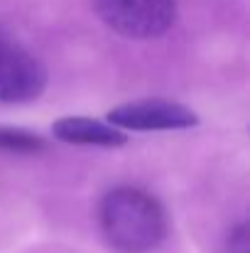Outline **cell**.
Returning <instances> with one entry per match:
<instances>
[{"instance_id": "obj_1", "label": "cell", "mask_w": 250, "mask_h": 253, "mask_svg": "<svg viewBox=\"0 0 250 253\" xmlns=\"http://www.w3.org/2000/svg\"><path fill=\"white\" fill-rule=\"evenodd\" d=\"M98 224L115 253H152L167 236L162 204L140 187H115L98 207Z\"/></svg>"}, {"instance_id": "obj_2", "label": "cell", "mask_w": 250, "mask_h": 253, "mask_svg": "<svg viewBox=\"0 0 250 253\" xmlns=\"http://www.w3.org/2000/svg\"><path fill=\"white\" fill-rule=\"evenodd\" d=\"M98 17L130 40H155L172 30L177 0H93Z\"/></svg>"}, {"instance_id": "obj_3", "label": "cell", "mask_w": 250, "mask_h": 253, "mask_svg": "<svg viewBox=\"0 0 250 253\" xmlns=\"http://www.w3.org/2000/svg\"><path fill=\"white\" fill-rule=\"evenodd\" d=\"M106 123H110L118 130H138V133H152V130H186L199 126V116L186 108L184 103L169 101V98H140L128 101L118 108H113L106 116Z\"/></svg>"}, {"instance_id": "obj_4", "label": "cell", "mask_w": 250, "mask_h": 253, "mask_svg": "<svg viewBox=\"0 0 250 253\" xmlns=\"http://www.w3.org/2000/svg\"><path fill=\"white\" fill-rule=\"evenodd\" d=\"M47 88L42 62L0 32V103H27Z\"/></svg>"}, {"instance_id": "obj_5", "label": "cell", "mask_w": 250, "mask_h": 253, "mask_svg": "<svg viewBox=\"0 0 250 253\" xmlns=\"http://www.w3.org/2000/svg\"><path fill=\"white\" fill-rule=\"evenodd\" d=\"M54 138L71 145H93V148H123L128 143V133L113 128L106 121H96L88 116H67L54 121Z\"/></svg>"}, {"instance_id": "obj_6", "label": "cell", "mask_w": 250, "mask_h": 253, "mask_svg": "<svg viewBox=\"0 0 250 253\" xmlns=\"http://www.w3.org/2000/svg\"><path fill=\"white\" fill-rule=\"evenodd\" d=\"M0 150L5 153H42L44 150V140L37 133L22 130V128H5L0 126Z\"/></svg>"}, {"instance_id": "obj_7", "label": "cell", "mask_w": 250, "mask_h": 253, "mask_svg": "<svg viewBox=\"0 0 250 253\" xmlns=\"http://www.w3.org/2000/svg\"><path fill=\"white\" fill-rule=\"evenodd\" d=\"M226 251L228 253H250V236H248V224L241 221L231 229L228 241H226Z\"/></svg>"}]
</instances>
